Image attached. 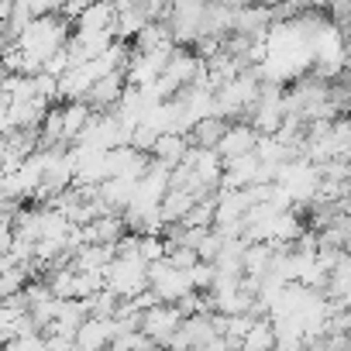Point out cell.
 <instances>
[{"mask_svg":"<svg viewBox=\"0 0 351 351\" xmlns=\"http://www.w3.org/2000/svg\"><path fill=\"white\" fill-rule=\"evenodd\" d=\"M186 276H190L193 293H210V289H214V279H217V269H214L210 262H197Z\"/></svg>","mask_w":351,"mask_h":351,"instance_id":"13","label":"cell"},{"mask_svg":"<svg viewBox=\"0 0 351 351\" xmlns=\"http://www.w3.org/2000/svg\"><path fill=\"white\" fill-rule=\"evenodd\" d=\"M180 327H183V313L172 303H158L148 313H141V334H148L158 351H169L172 337L180 334Z\"/></svg>","mask_w":351,"mask_h":351,"instance_id":"3","label":"cell"},{"mask_svg":"<svg viewBox=\"0 0 351 351\" xmlns=\"http://www.w3.org/2000/svg\"><path fill=\"white\" fill-rule=\"evenodd\" d=\"M148 289L162 300V303H180L186 293H193V286H190V276L186 272H180V269H172L165 258L162 262H155V265H148Z\"/></svg>","mask_w":351,"mask_h":351,"instance_id":"4","label":"cell"},{"mask_svg":"<svg viewBox=\"0 0 351 351\" xmlns=\"http://www.w3.org/2000/svg\"><path fill=\"white\" fill-rule=\"evenodd\" d=\"M186 152H190V138L186 134H162L155 141V148H152V162H158L165 169H176V165H183Z\"/></svg>","mask_w":351,"mask_h":351,"instance_id":"9","label":"cell"},{"mask_svg":"<svg viewBox=\"0 0 351 351\" xmlns=\"http://www.w3.org/2000/svg\"><path fill=\"white\" fill-rule=\"evenodd\" d=\"M128 141H131V131L114 114H93V121L86 124V131L76 138V145L97 148V152H114V148H124Z\"/></svg>","mask_w":351,"mask_h":351,"instance_id":"2","label":"cell"},{"mask_svg":"<svg viewBox=\"0 0 351 351\" xmlns=\"http://www.w3.org/2000/svg\"><path fill=\"white\" fill-rule=\"evenodd\" d=\"M114 25H117L114 4H90L73 28H76V32H93V35H110V38H114Z\"/></svg>","mask_w":351,"mask_h":351,"instance_id":"8","label":"cell"},{"mask_svg":"<svg viewBox=\"0 0 351 351\" xmlns=\"http://www.w3.org/2000/svg\"><path fill=\"white\" fill-rule=\"evenodd\" d=\"M104 286L121 300H134L138 293L148 289V265L141 258H114L107 269H104Z\"/></svg>","mask_w":351,"mask_h":351,"instance_id":"1","label":"cell"},{"mask_svg":"<svg viewBox=\"0 0 351 351\" xmlns=\"http://www.w3.org/2000/svg\"><path fill=\"white\" fill-rule=\"evenodd\" d=\"M69 69H73V59H69V52H66V49H59V52H52V56L45 59V69H42V73H45V76H52V80H62Z\"/></svg>","mask_w":351,"mask_h":351,"instance_id":"16","label":"cell"},{"mask_svg":"<svg viewBox=\"0 0 351 351\" xmlns=\"http://www.w3.org/2000/svg\"><path fill=\"white\" fill-rule=\"evenodd\" d=\"M255 145H258V134H255V128L248 124V121H234V124H228V131H224V138L217 141V155H221V162H231V158H241V155H252L255 152Z\"/></svg>","mask_w":351,"mask_h":351,"instance_id":"6","label":"cell"},{"mask_svg":"<svg viewBox=\"0 0 351 351\" xmlns=\"http://www.w3.org/2000/svg\"><path fill=\"white\" fill-rule=\"evenodd\" d=\"M138 258H141L145 265L162 262V258H165V238H162V234H145V238H141V248H138Z\"/></svg>","mask_w":351,"mask_h":351,"instance_id":"15","label":"cell"},{"mask_svg":"<svg viewBox=\"0 0 351 351\" xmlns=\"http://www.w3.org/2000/svg\"><path fill=\"white\" fill-rule=\"evenodd\" d=\"M224 131H228V121H221V117H204L200 124H193V131H190L186 138H190V145H197V148H217V141L224 138Z\"/></svg>","mask_w":351,"mask_h":351,"instance_id":"11","label":"cell"},{"mask_svg":"<svg viewBox=\"0 0 351 351\" xmlns=\"http://www.w3.org/2000/svg\"><path fill=\"white\" fill-rule=\"evenodd\" d=\"M114 341H117V324H114V320L86 317L83 327L76 330V348H80V351H110Z\"/></svg>","mask_w":351,"mask_h":351,"instance_id":"7","label":"cell"},{"mask_svg":"<svg viewBox=\"0 0 351 351\" xmlns=\"http://www.w3.org/2000/svg\"><path fill=\"white\" fill-rule=\"evenodd\" d=\"M272 262H276V248L269 241H258V245L245 248V276H258L262 279V276H269Z\"/></svg>","mask_w":351,"mask_h":351,"instance_id":"12","label":"cell"},{"mask_svg":"<svg viewBox=\"0 0 351 351\" xmlns=\"http://www.w3.org/2000/svg\"><path fill=\"white\" fill-rule=\"evenodd\" d=\"M90 121H93V107H90L86 100L66 104V107H62V138H66V145H76V138L86 131Z\"/></svg>","mask_w":351,"mask_h":351,"instance_id":"10","label":"cell"},{"mask_svg":"<svg viewBox=\"0 0 351 351\" xmlns=\"http://www.w3.org/2000/svg\"><path fill=\"white\" fill-rule=\"evenodd\" d=\"M183 165L197 176V180H200L210 193H217V190H221V180H224V162H221V155H217L214 148H197V145H190V152H186Z\"/></svg>","mask_w":351,"mask_h":351,"instance_id":"5","label":"cell"},{"mask_svg":"<svg viewBox=\"0 0 351 351\" xmlns=\"http://www.w3.org/2000/svg\"><path fill=\"white\" fill-rule=\"evenodd\" d=\"M341 214H344V217H351V197H348V200L341 204Z\"/></svg>","mask_w":351,"mask_h":351,"instance_id":"17","label":"cell"},{"mask_svg":"<svg viewBox=\"0 0 351 351\" xmlns=\"http://www.w3.org/2000/svg\"><path fill=\"white\" fill-rule=\"evenodd\" d=\"M25 286H28V272H25V269L0 272V300H11V296L25 293Z\"/></svg>","mask_w":351,"mask_h":351,"instance_id":"14","label":"cell"}]
</instances>
